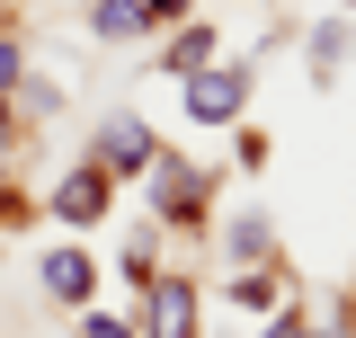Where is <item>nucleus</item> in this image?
<instances>
[{
	"label": "nucleus",
	"mask_w": 356,
	"mask_h": 338,
	"mask_svg": "<svg viewBox=\"0 0 356 338\" xmlns=\"http://www.w3.org/2000/svg\"><path fill=\"white\" fill-rule=\"evenodd\" d=\"M116 196V178H98V169H72L63 187H54V223H98Z\"/></svg>",
	"instance_id": "nucleus-5"
},
{
	"label": "nucleus",
	"mask_w": 356,
	"mask_h": 338,
	"mask_svg": "<svg viewBox=\"0 0 356 338\" xmlns=\"http://www.w3.org/2000/svg\"><path fill=\"white\" fill-rule=\"evenodd\" d=\"M152 214H161V223H196V214H205V169L152 161Z\"/></svg>",
	"instance_id": "nucleus-3"
},
{
	"label": "nucleus",
	"mask_w": 356,
	"mask_h": 338,
	"mask_svg": "<svg viewBox=\"0 0 356 338\" xmlns=\"http://www.w3.org/2000/svg\"><path fill=\"white\" fill-rule=\"evenodd\" d=\"M18 81H27V63H18V45L0 36V98H18Z\"/></svg>",
	"instance_id": "nucleus-12"
},
{
	"label": "nucleus",
	"mask_w": 356,
	"mask_h": 338,
	"mask_svg": "<svg viewBox=\"0 0 356 338\" xmlns=\"http://www.w3.org/2000/svg\"><path fill=\"white\" fill-rule=\"evenodd\" d=\"M81 338H134V330H125V321H107V312H89V321H81Z\"/></svg>",
	"instance_id": "nucleus-13"
},
{
	"label": "nucleus",
	"mask_w": 356,
	"mask_h": 338,
	"mask_svg": "<svg viewBox=\"0 0 356 338\" xmlns=\"http://www.w3.org/2000/svg\"><path fill=\"white\" fill-rule=\"evenodd\" d=\"M259 338H303V321H294V312H276V321H267Z\"/></svg>",
	"instance_id": "nucleus-14"
},
{
	"label": "nucleus",
	"mask_w": 356,
	"mask_h": 338,
	"mask_svg": "<svg viewBox=\"0 0 356 338\" xmlns=\"http://www.w3.org/2000/svg\"><path fill=\"white\" fill-rule=\"evenodd\" d=\"M143 338H196V285L187 276H152V321Z\"/></svg>",
	"instance_id": "nucleus-4"
},
{
	"label": "nucleus",
	"mask_w": 356,
	"mask_h": 338,
	"mask_svg": "<svg viewBox=\"0 0 356 338\" xmlns=\"http://www.w3.org/2000/svg\"><path fill=\"white\" fill-rule=\"evenodd\" d=\"M241 98H250V63H205V72H187V116H196V125H232Z\"/></svg>",
	"instance_id": "nucleus-2"
},
{
	"label": "nucleus",
	"mask_w": 356,
	"mask_h": 338,
	"mask_svg": "<svg viewBox=\"0 0 356 338\" xmlns=\"http://www.w3.org/2000/svg\"><path fill=\"white\" fill-rule=\"evenodd\" d=\"M89 27H98L107 45H134V36H152V9H143V0H98Z\"/></svg>",
	"instance_id": "nucleus-7"
},
{
	"label": "nucleus",
	"mask_w": 356,
	"mask_h": 338,
	"mask_svg": "<svg viewBox=\"0 0 356 338\" xmlns=\"http://www.w3.org/2000/svg\"><path fill=\"white\" fill-rule=\"evenodd\" d=\"M0 27H9V18H0Z\"/></svg>",
	"instance_id": "nucleus-16"
},
{
	"label": "nucleus",
	"mask_w": 356,
	"mask_h": 338,
	"mask_svg": "<svg viewBox=\"0 0 356 338\" xmlns=\"http://www.w3.org/2000/svg\"><path fill=\"white\" fill-rule=\"evenodd\" d=\"M36 276H44V294H54V303H89V294H98V267H89V250H44Z\"/></svg>",
	"instance_id": "nucleus-6"
},
{
	"label": "nucleus",
	"mask_w": 356,
	"mask_h": 338,
	"mask_svg": "<svg viewBox=\"0 0 356 338\" xmlns=\"http://www.w3.org/2000/svg\"><path fill=\"white\" fill-rule=\"evenodd\" d=\"M205 63H214V27H187L170 45V72H205Z\"/></svg>",
	"instance_id": "nucleus-10"
},
{
	"label": "nucleus",
	"mask_w": 356,
	"mask_h": 338,
	"mask_svg": "<svg viewBox=\"0 0 356 338\" xmlns=\"http://www.w3.org/2000/svg\"><path fill=\"white\" fill-rule=\"evenodd\" d=\"M222 250L250 267V258H267V250H276V223H267L259 205H250V214H232V241H222Z\"/></svg>",
	"instance_id": "nucleus-8"
},
{
	"label": "nucleus",
	"mask_w": 356,
	"mask_h": 338,
	"mask_svg": "<svg viewBox=\"0 0 356 338\" xmlns=\"http://www.w3.org/2000/svg\"><path fill=\"white\" fill-rule=\"evenodd\" d=\"M143 9H152V18H178V9H187V0H143Z\"/></svg>",
	"instance_id": "nucleus-15"
},
{
	"label": "nucleus",
	"mask_w": 356,
	"mask_h": 338,
	"mask_svg": "<svg viewBox=\"0 0 356 338\" xmlns=\"http://www.w3.org/2000/svg\"><path fill=\"white\" fill-rule=\"evenodd\" d=\"M232 303H241V312H259V303H276V276H241V285H232Z\"/></svg>",
	"instance_id": "nucleus-11"
},
{
	"label": "nucleus",
	"mask_w": 356,
	"mask_h": 338,
	"mask_svg": "<svg viewBox=\"0 0 356 338\" xmlns=\"http://www.w3.org/2000/svg\"><path fill=\"white\" fill-rule=\"evenodd\" d=\"M348 54H356V27H348V18H330V27L312 36V63H321V72H339Z\"/></svg>",
	"instance_id": "nucleus-9"
},
{
	"label": "nucleus",
	"mask_w": 356,
	"mask_h": 338,
	"mask_svg": "<svg viewBox=\"0 0 356 338\" xmlns=\"http://www.w3.org/2000/svg\"><path fill=\"white\" fill-rule=\"evenodd\" d=\"M152 161H161V143H152V125H143L134 107H116V116L98 125V143H89V169H98V178H143Z\"/></svg>",
	"instance_id": "nucleus-1"
}]
</instances>
